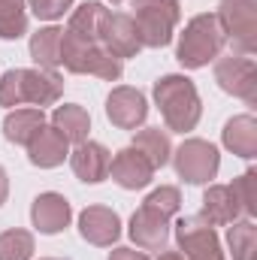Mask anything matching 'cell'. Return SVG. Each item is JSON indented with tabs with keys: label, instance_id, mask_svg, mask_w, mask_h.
Wrapping results in <instances>:
<instances>
[{
	"label": "cell",
	"instance_id": "cell-1",
	"mask_svg": "<svg viewBox=\"0 0 257 260\" xmlns=\"http://www.w3.org/2000/svg\"><path fill=\"white\" fill-rule=\"evenodd\" d=\"M154 103L160 106V115L167 121V127L176 133H188L197 127L200 115H203V103L200 94L194 88L188 76H164L154 82Z\"/></svg>",
	"mask_w": 257,
	"mask_h": 260
},
{
	"label": "cell",
	"instance_id": "cell-2",
	"mask_svg": "<svg viewBox=\"0 0 257 260\" xmlns=\"http://www.w3.org/2000/svg\"><path fill=\"white\" fill-rule=\"evenodd\" d=\"M61 64L79 76H97L106 82L121 79V58H115L100 40H76L61 34Z\"/></svg>",
	"mask_w": 257,
	"mask_h": 260
},
{
	"label": "cell",
	"instance_id": "cell-3",
	"mask_svg": "<svg viewBox=\"0 0 257 260\" xmlns=\"http://www.w3.org/2000/svg\"><path fill=\"white\" fill-rule=\"evenodd\" d=\"M224 30L218 24L215 15L203 12V15H194L191 21L185 24V34L179 37V49H176V58L179 64L188 67V70H200L209 61H215L224 49Z\"/></svg>",
	"mask_w": 257,
	"mask_h": 260
},
{
	"label": "cell",
	"instance_id": "cell-4",
	"mask_svg": "<svg viewBox=\"0 0 257 260\" xmlns=\"http://www.w3.org/2000/svg\"><path fill=\"white\" fill-rule=\"evenodd\" d=\"M133 24L139 30L142 49H164L182 18L179 0H133Z\"/></svg>",
	"mask_w": 257,
	"mask_h": 260
},
{
	"label": "cell",
	"instance_id": "cell-5",
	"mask_svg": "<svg viewBox=\"0 0 257 260\" xmlns=\"http://www.w3.org/2000/svg\"><path fill=\"white\" fill-rule=\"evenodd\" d=\"M218 24L224 30V40L233 43L236 55H254L257 52V0H221L218 3Z\"/></svg>",
	"mask_w": 257,
	"mask_h": 260
},
{
	"label": "cell",
	"instance_id": "cell-6",
	"mask_svg": "<svg viewBox=\"0 0 257 260\" xmlns=\"http://www.w3.org/2000/svg\"><path fill=\"white\" fill-rule=\"evenodd\" d=\"M170 157L176 164L179 179H185L188 185H209L218 176V167H221L218 148L206 139H185L176 148V154H170Z\"/></svg>",
	"mask_w": 257,
	"mask_h": 260
},
{
	"label": "cell",
	"instance_id": "cell-7",
	"mask_svg": "<svg viewBox=\"0 0 257 260\" xmlns=\"http://www.w3.org/2000/svg\"><path fill=\"white\" fill-rule=\"evenodd\" d=\"M176 242H179V254L185 260H227L215 227L203 215L182 218L176 224Z\"/></svg>",
	"mask_w": 257,
	"mask_h": 260
},
{
	"label": "cell",
	"instance_id": "cell-8",
	"mask_svg": "<svg viewBox=\"0 0 257 260\" xmlns=\"http://www.w3.org/2000/svg\"><path fill=\"white\" fill-rule=\"evenodd\" d=\"M215 82H218L227 94L245 100L248 106L257 103V64L251 58H245V55L218 58V61H215Z\"/></svg>",
	"mask_w": 257,
	"mask_h": 260
},
{
	"label": "cell",
	"instance_id": "cell-9",
	"mask_svg": "<svg viewBox=\"0 0 257 260\" xmlns=\"http://www.w3.org/2000/svg\"><path fill=\"white\" fill-rule=\"evenodd\" d=\"M100 43L115 55V58H136L142 52L139 30L127 12H106L103 27H100Z\"/></svg>",
	"mask_w": 257,
	"mask_h": 260
},
{
	"label": "cell",
	"instance_id": "cell-10",
	"mask_svg": "<svg viewBox=\"0 0 257 260\" xmlns=\"http://www.w3.org/2000/svg\"><path fill=\"white\" fill-rule=\"evenodd\" d=\"M130 239L145 251H164L170 239V218L142 203L130 218Z\"/></svg>",
	"mask_w": 257,
	"mask_h": 260
},
{
	"label": "cell",
	"instance_id": "cell-11",
	"mask_svg": "<svg viewBox=\"0 0 257 260\" xmlns=\"http://www.w3.org/2000/svg\"><path fill=\"white\" fill-rule=\"evenodd\" d=\"M106 115H109V121H112L115 127L136 130L145 121V115H148V103H145L142 91L121 85V88H115V91L109 94V100H106Z\"/></svg>",
	"mask_w": 257,
	"mask_h": 260
},
{
	"label": "cell",
	"instance_id": "cell-12",
	"mask_svg": "<svg viewBox=\"0 0 257 260\" xmlns=\"http://www.w3.org/2000/svg\"><path fill=\"white\" fill-rule=\"evenodd\" d=\"M64 94V79L55 70H21V100L43 109L55 106Z\"/></svg>",
	"mask_w": 257,
	"mask_h": 260
},
{
	"label": "cell",
	"instance_id": "cell-13",
	"mask_svg": "<svg viewBox=\"0 0 257 260\" xmlns=\"http://www.w3.org/2000/svg\"><path fill=\"white\" fill-rule=\"evenodd\" d=\"M109 164H112V154L100 145V142H79L73 151H70V167L76 173V179L88 182V185H97L109 176Z\"/></svg>",
	"mask_w": 257,
	"mask_h": 260
},
{
	"label": "cell",
	"instance_id": "cell-14",
	"mask_svg": "<svg viewBox=\"0 0 257 260\" xmlns=\"http://www.w3.org/2000/svg\"><path fill=\"white\" fill-rule=\"evenodd\" d=\"M79 233L91 245L106 248V245H112L121 236V218L112 209H106V206H88L79 215Z\"/></svg>",
	"mask_w": 257,
	"mask_h": 260
},
{
	"label": "cell",
	"instance_id": "cell-15",
	"mask_svg": "<svg viewBox=\"0 0 257 260\" xmlns=\"http://www.w3.org/2000/svg\"><path fill=\"white\" fill-rule=\"evenodd\" d=\"M109 173H112V179H115L121 188H127V191H139V188H145V185L154 179V167H151V164L145 160V154L136 151L133 145L121 148V151L112 157Z\"/></svg>",
	"mask_w": 257,
	"mask_h": 260
},
{
	"label": "cell",
	"instance_id": "cell-16",
	"mask_svg": "<svg viewBox=\"0 0 257 260\" xmlns=\"http://www.w3.org/2000/svg\"><path fill=\"white\" fill-rule=\"evenodd\" d=\"M27 157H30L34 167H43V170L61 167L70 157V142L52 124H43L34 133V139L27 142Z\"/></svg>",
	"mask_w": 257,
	"mask_h": 260
},
{
	"label": "cell",
	"instance_id": "cell-17",
	"mask_svg": "<svg viewBox=\"0 0 257 260\" xmlns=\"http://www.w3.org/2000/svg\"><path fill=\"white\" fill-rule=\"evenodd\" d=\"M70 218H73V209H70V203H67L61 194H55V191H49V194H40L34 200V206H30V221H34V227L40 230V233H61L67 224H70Z\"/></svg>",
	"mask_w": 257,
	"mask_h": 260
},
{
	"label": "cell",
	"instance_id": "cell-18",
	"mask_svg": "<svg viewBox=\"0 0 257 260\" xmlns=\"http://www.w3.org/2000/svg\"><path fill=\"white\" fill-rule=\"evenodd\" d=\"M203 218L212 227L233 224V221L242 218V209H239L230 185H212V188H206V194H203Z\"/></svg>",
	"mask_w": 257,
	"mask_h": 260
},
{
	"label": "cell",
	"instance_id": "cell-19",
	"mask_svg": "<svg viewBox=\"0 0 257 260\" xmlns=\"http://www.w3.org/2000/svg\"><path fill=\"white\" fill-rule=\"evenodd\" d=\"M221 136H224V145L233 154H239L245 160L257 157V121H254V115H236V118H230L224 124V130H221Z\"/></svg>",
	"mask_w": 257,
	"mask_h": 260
},
{
	"label": "cell",
	"instance_id": "cell-20",
	"mask_svg": "<svg viewBox=\"0 0 257 260\" xmlns=\"http://www.w3.org/2000/svg\"><path fill=\"white\" fill-rule=\"evenodd\" d=\"M52 127L58 130L67 142L79 145V142H85V139H88L91 115H88L82 106H76V103H64V106H58V109L52 112Z\"/></svg>",
	"mask_w": 257,
	"mask_h": 260
},
{
	"label": "cell",
	"instance_id": "cell-21",
	"mask_svg": "<svg viewBox=\"0 0 257 260\" xmlns=\"http://www.w3.org/2000/svg\"><path fill=\"white\" fill-rule=\"evenodd\" d=\"M46 124V115L43 109L37 106H27V109H12L3 121V136L15 145H27L34 139V133Z\"/></svg>",
	"mask_w": 257,
	"mask_h": 260
},
{
	"label": "cell",
	"instance_id": "cell-22",
	"mask_svg": "<svg viewBox=\"0 0 257 260\" xmlns=\"http://www.w3.org/2000/svg\"><path fill=\"white\" fill-rule=\"evenodd\" d=\"M106 6L103 3H82L70 21H67V37H76V40H100V27H103V18H106Z\"/></svg>",
	"mask_w": 257,
	"mask_h": 260
},
{
	"label": "cell",
	"instance_id": "cell-23",
	"mask_svg": "<svg viewBox=\"0 0 257 260\" xmlns=\"http://www.w3.org/2000/svg\"><path fill=\"white\" fill-rule=\"evenodd\" d=\"M61 27H43L30 37V58L40 70H58L61 67Z\"/></svg>",
	"mask_w": 257,
	"mask_h": 260
},
{
	"label": "cell",
	"instance_id": "cell-24",
	"mask_svg": "<svg viewBox=\"0 0 257 260\" xmlns=\"http://www.w3.org/2000/svg\"><path fill=\"white\" fill-rule=\"evenodd\" d=\"M133 148H136V151H142V154H145V160H148L154 170H157V167H164V164L170 160V154H173L170 136H167L160 127L139 130V133L133 136Z\"/></svg>",
	"mask_w": 257,
	"mask_h": 260
},
{
	"label": "cell",
	"instance_id": "cell-25",
	"mask_svg": "<svg viewBox=\"0 0 257 260\" xmlns=\"http://www.w3.org/2000/svg\"><path fill=\"white\" fill-rule=\"evenodd\" d=\"M227 245H230L233 260H257V227L251 224V218L230 224Z\"/></svg>",
	"mask_w": 257,
	"mask_h": 260
},
{
	"label": "cell",
	"instance_id": "cell-26",
	"mask_svg": "<svg viewBox=\"0 0 257 260\" xmlns=\"http://www.w3.org/2000/svg\"><path fill=\"white\" fill-rule=\"evenodd\" d=\"M27 34V0H0V40Z\"/></svg>",
	"mask_w": 257,
	"mask_h": 260
},
{
	"label": "cell",
	"instance_id": "cell-27",
	"mask_svg": "<svg viewBox=\"0 0 257 260\" xmlns=\"http://www.w3.org/2000/svg\"><path fill=\"white\" fill-rule=\"evenodd\" d=\"M30 257H34V236L27 230L0 233V260H30Z\"/></svg>",
	"mask_w": 257,
	"mask_h": 260
},
{
	"label": "cell",
	"instance_id": "cell-28",
	"mask_svg": "<svg viewBox=\"0 0 257 260\" xmlns=\"http://www.w3.org/2000/svg\"><path fill=\"white\" fill-rule=\"evenodd\" d=\"M230 188H233V197H236L242 215L245 218H254L257 215V173L254 170H245Z\"/></svg>",
	"mask_w": 257,
	"mask_h": 260
},
{
	"label": "cell",
	"instance_id": "cell-29",
	"mask_svg": "<svg viewBox=\"0 0 257 260\" xmlns=\"http://www.w3.org/2000/svg\"><path fill=\"white\" fill-rule=\"evenodd\" d=\"M145 206H151V209H157L160 215L173 218V215H179V209H182V194H179V188H173V185H160L157 191H151V194L145 197Z\"/></svg>",
	"mask_w": 257,
	"mask_h": 260
},
{
	"label": "cell",
	"instance_id": "cell-30",
	"mask_svg": "<svg viewBox=\"0 0 257 260\" xmlns=\"http://www.w3.org/2000/svg\"><path fill=\"white\" fill-rule=\"evenodd\" d=\"M24 100H21V70H9V73H3V79H0V106H9V109H15V106H21Z\"/></svg>",
	"mask_w": 257,
	"mask_h": 260
},
{
	"label": "cell",
	"instance_id": "cell-31",
	"mask_svg": "<svg viewBox=\"0 0 257 260\" xmlns=\"http://www.w3.org/2000/svg\"><path fill=\"white\" fill-rule=\"evenodd\" d=\"M27 6H30V12H34L37 18L55 21V18H61L67 9L73 6V0H27Z\"/></svg>",
	"mask_w": 257,
	"mask_h": 260
},
{
	"label": "cell",
	"instance_id": "cell-32",
	"mask_svg": "<svg viewBox=\"0 0 257 260\" xmlns=\"http://www.w3.org/2000/svg\"><path fill=\"white\" fill-rule=\"evenodd\" d=\"M109 260H151L145 251H136V248H115Z\"/></svg>",
	"mask_w": 257,
	"mask_h": 260
},
{
	"label": "cell",
	"instance_id": "cell-33",
	"mask_svg": "<svg viewBox=\"0 0 257 260\" xmlns=\"http://www.w3.org/2000/svg\"><path fill=\"white\" fill-rule=\"evenodd\" d=\"M6 197H9V179H6V170L0 167V206L6 203Z\"/></svg>",
	"mask_w": 257,
	"mask_h": 260
},
{
	"label": "cell",
	"instance_id": "cell-34",
	"mask_svg": "<svg viewBox=\"0 0 257 260\" xmlns=\"http://www.w3.org/2000/svg\"><path fill=\"white\" fill-rule=\"evenodd\" d=\"M157 260H185V257H182L179 251H160V257Z\"/></svg>",
	"mask_w": 257,
	"mask_h": 260
},
{
	"label": "cell",
	"instance_id": "cell-35",
	"mask_svg": "<svg viewBox=\"0 0 257 260\" xmlns=\"http://www.w3.org/2000/svg\"><path fill=\"white\" fill-rule=\"evenodd\" d=\"M43 260H58V257H43Z\"/></svg>",
	"mask_w": 257,
	"mask_h": 260
},
{
	"label": "cell",
	"instance_id": "cell-36",
	"mask_svg": "<svg viewBox=\"0 0 257 260\" xmlns=\"http://www.w3.org/2000/svg\"><path fill=\"white\" fill-rule=\"evenodd\" d=\"M112 3H121V0H112Z\"/></svg>",
	"mask_w": 257,
	"mask_h": 260
}]
</instances>
